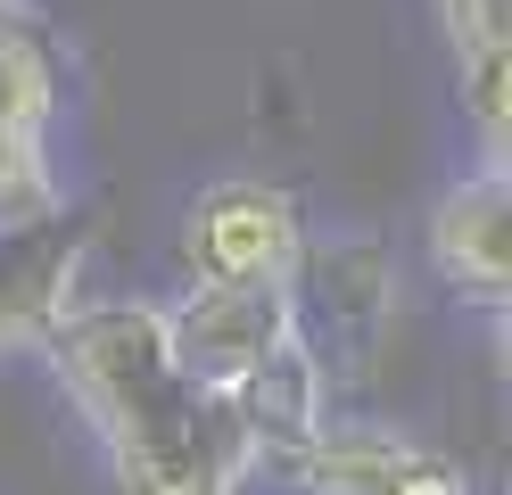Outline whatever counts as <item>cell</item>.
Listing matches in <instances>:
<instances>
[{
  "mask_svg": "<svg viewBox=\"0 0 512 495\" xmlns=\"http://www.w3.org/2000/svg\"><path fill=\"white\" fill-rule=\"evenodd\" d=\"M438 17H446L455 75H471V66H504V58H512V0H438Z\"/></svg>",
  "mask_w": 512,
  "mask_h": 495,
  "instance_id": "obj_6",
  "label": "cell"
},
{
  "mask_svg": "<svg viewBox=\"0 0 512 495\" xmlns=\"http://www.w3.org/2000/svg\"><path fill=\"white\" fill-rule=\"evenodd\" d=\"M306 256V223L273 182H215L182 223L190 289H290Z\"/></svg>",
  "mask_w": 512,
  "mask_h": 495,
  "instance_id": "obj_3",
  "label": "cell"
},
{
  "mask_svg": "<svg viewBox=\"0 0 512 495\" xmlns=\"http://www.w3.org/2000/svg\"><path fill=\"white\" fill-rule=\"evenodd\" d=\"M430 256L446 289H463L471 306H504L512 289V165H471L430 207Z\"/></svg>",
  "mask_w": 512,
  "mask_h": 495,
  "instance_id": "obj_4",
  "label": "cell"
},
{
  "mask_svg": "<svg viewBox=\"0 0 512 495\" xmlns=\"http://www.w3.org/2000/svg\"><path fill=\"white\" fill-rule=\"evenodd\" d=\"M166 339L190 380L223 388L248 413L256 446H306L323 421V363L314 330L298 322V281L290 289H190L166 306Z\"/></svg>",
  "mask_w": 512,
  "mask_h": 495,
  "instance_id": "obj_2",
  "label": "cell"
},
{
  "mask_svg": "<svg viewBox=\"0 0 512 495\" xmlns=\"http://www.w3.org/2000/svg\"><path fill=\"white\" fill-rule=\"evenodd\" d=\"M75 273H83V231L67 223H34L0 240V347L50 339V322L75 306Z\"/></svg>",
  "mask_w": 512,
  "mask_h": 495,
  "instance_id": "obj_5",
  "label": "cell"
},
{
  "mask_svg": "<svg viewBox=\"0 0 512 495\" xmlns=\"http://www.w3.org/2000/svg\"><path fill=\"white\" fill-rule=\"evenodd\" d=\"M50 363L83 421L100 429L116 495H240L256 471V429L223 388L190 380L166 339V306L100 297L50 322Z\"/></svg>",
  "mask_w": 512,
  "mask_h": 495,
  "instance_id": "obj_1",
  "label": "cell"
}]
</instances>
